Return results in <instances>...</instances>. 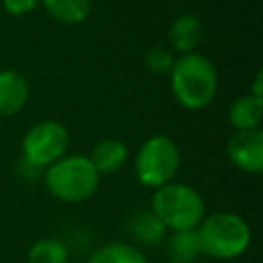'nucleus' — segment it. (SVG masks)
<instances>
[{
    "label": "nucleus",
    "mask_w": 263,
    "mask_h": 263,
    "mask_svg": "<svg viewBox=\"0 0 263 263\" xmlns=\"http://www.w3.org/2000/svg\"><path fill=\"white\" fill-rule=\"evenodd\" d=\"M68 146H70L68 129L60 121L45 119L27 129L21 146L23 160L43 171L49 164L58 162L62 156H66Z\"/></svg>",
    "instance_id": "6"
},
{
    "label": "nucleus",
    "mask_w": 263,
    "mask_h": 263,
    "mask_svg": "<svg viewBox=\"0 0 263 263\" xmlns=\"http://www.w3.org/2000/svg\"><path fill=\"white\" fill-rule=\"evenodd\" d=\"M195 232L201 255H210L222 261L240 257L251 245L249 224L232 212H216L203 218Z\"/></svg>",
    "instance_id": "2"
},
{
    "label": "nucleus",
    "mask_w": 263,
    "mask_h": 263,
    "mask_svg": "<svg viewBox=\"0 0 263 263\" xmlns=\"http://www.w3.org/2000/svg\"><path fill=\"white\" fill-rule=\"evenodd\" d=\"M129 232L134 234V238L142 245H158L164 238V224L154 216L152 210H138L132 214L129 224H127Z\"/></svg>",
    "instance_id": "12"
},
{
    "label": "nucleus",
    "mask_w": 263,
    "mask_h": 263,
    "mask_svg": "<svg viewBox=\"0 0 263 263\" xmlns=\"http://www.w3.org/2000/svg\"><path fill=\"white\" fill-rule=\"evenodd\" d=\"M261 78H263V74L261 72H257V76H255V82H253V86H251V95L253 97H257V99H263V84H261Z\"/></svg>",
    "instance_id": "19"
},
{
    "label": "nucleus",
    "mask_w": 263,
    "mask_h": 263,
    "mask_svg": "<svg viewBox=\"0 0 263 263\" xmlns=\"http://www.w3.org/2000/svg\"><path fill=\"white\" fill-rule=\"evenodd\" d=\"M88 263H148L146 255L127 242H109L97 249Z\"/></svg>",
    "instance_id": "15"
},
{
    "label": "nucleus",
    "mask_w": 263,
    "mask_h": 263,
    "mask_svg": "<svg viewBox=\"0 0 263 263\" xmlns=\"http://www.w3.org/2000/svg\"><path fill=\"white\" fill-rule=\"evenodd\" d=\"M154 216L164 224V228L177 230H195L203 220L205 205L203 197L185 183H166L158 187L152 195Z\"/></svg>",
    "instance_id": "4"
},
{
    "label": "nucleus",
    "mask_w": 263,
    "mask_h": 263,
    "mask_svg": "<svg viewBox=\"0 0 263 263\" xmlns=\"http://www.w3.org/2000/svg\"><path fill=\"white\" fill-rule=\"evenodd\" d=\"M263 117V99H257L253 95H242L238 97L228 111L230 125L240 132V129H255L259 127Z\"/></svg>",
    "instance_id": "11"
},
{
    "label": "nucleus",
    "mask_w": 263,
    "mask_h": 263,
    "mask_svg": "<svg viewBox=\"0 0 263 263\" xmlns=\"http://www.w3.org/2000/svg\"><path fill=\"white\" fill-rule=\"evenodd\" d=\"M166 255L171 263H193L201 251L195 230H177L166 240Z\"/></svg>",
    "instance_id": "14"
},
{
    "label": "nucleus",
    "mask_w": 263,
    "mask_h": 263,
    "mask_svg": "<svg viewBox=\"0 0 263 263\" xmlns=\"http://www.w3.org/2000/svg\"><path fill=\"white\" fill-rule=\"evenodd\" d=\"M39 0H2V6L12 16H25L37 8Z\"/></svg>",
    "instance_id": "18"
},
{
    "label": "nucleus",
    "mask_w": 263,
    "mask_h": 263,
    "mask_svg": "<svg viewBox=\"0 0 263 263\" xmlns=\"http://www.w3.org/2000/svg\"><path fill=\"white\" fill-rule=\"evenodd\" d=\"M203 41V25L195 14H181L168 27V43L181 55L193 53Z\"/></svg>",
    "instance_id": "9"
},
{
    "label": "nucleus",
    "mask_w": 263,
    "mask_h": 263,
    "mask_svg": "<svg viewBox=\"0 0 263 263\" xmlns=\"http://www.w3.org/2000/svg\"><path fill=\"white\" fill-rule=\"evenodd\" d=\"M49 16L64 25H80L88 18L92 0H39Z\"/></svg>",
    "instance_id": "13"
},
{
    "label": "nucleus",
    "mask_w": 263,
    "mask_h": 263,
    "mask_svg": "<svg viewBox=\"0 0 263 263\" xmlns=\"http://www.w3.org/2000/svg\"><path fill=\"white\" fill-rule=\"evenodd\" d=\"M29 263H68V247L60 238H39L29 247Z\"/></svg>",
    "instance_id": "16"
},
{
    "label": "nucleus",
    "mask_w": 263,
    "mask_h": 263,
    "mask_svg": "<svg viewBox=\"0 0 263 263\" xmlns=\"http://www.w3.org/2000/svg\"><path fill=\"white\" fill-rule=\"evenodd\" d=\"M175 55L171 49L162 47V45H154L152 49H148L146 53V68L152 72V74H168L173 70V64H175Z\"/></svg>",
    "instance_id": "17"
},
{
    "label": "nucleus",
    "mask_w": 263,
    "mask_h": 263,
    "mask_svg": "<svg viewBox=\"0 0 263 263\" xmlns=\"http://www.w3.org/2000/svg\"><path fill=\"white\" fill-rule=\"evenodd\" d=\"M45 185L49 193L66 203H78L88 199L97 189L101 175L88 160V156L72 154L62 156L58 162L45 168Z\"/></svg>",
    "instance_id": "3"
},
{
    "label": "nucleus",
    "mask_w": 263,
    "mask_h": 263,
    "mask_svg": "<svg viewBox=\"0 0 263 263\" xmlns=\"http://www.w3.org/2000/svg\"><path fill=\"white\" fill-rule=\"evenodd\" d=\"M228 158L230 162L251 175H259L263 168V132L261 127L255 129H240L228 140Z\"/></svg>",
    "instance_id": "7"
},
{
    "label": "nucleus",
    "mask_w": 263,
    "mask_h": 263,
    "mask_svg": "<svg viewBox=\"0 0 263 263\" xmlns=\"http://www.w3.org/2000/svg\"><path fill=\"white\" fill-rule=\"evenodd\" d=\"M29 101V82L16 70H0V115L18 113Z\"/></svg>",
    "instance_id": "8"
},
{
    "label": "nucleus",
    "mask_w": 263,
    "mask_h": 263,
    "mask_svg": "<svg viewBox=\"0 0 263 263\" xmlns=\"http://www.w3.org/2000/svg\"><path fill=\"white\" fill-rule=\"evenodd\" d=\"M181 164L179 146L162 134L150 136L136 152L134 168L136 177L144 187L158 189L173 181Z\"/></svg>",
    "instance_id": "5"
},
{
    "label": "nucleus",
    "mask_w": 263,
    "mask_h": 263,
    "mask_svg": "<svg viewBox=\"0 0 263 263\" xmlns=\"http://www.w3.org/2000/svg\"><path fill=\"white\" fill-rule=\"evenodd\" d=\"M168 74L175 101L189 111L208 107L218 92V70L203 53L193 51L177 58Z\"/></svg>",
    "instance_id": "1"
},
{
    "label": "nucleus",
    "mask_w": 263,
    "mask_h": 263,
    "mask_svg": "<svg viewBox=\"0 0 263 263\" xmlns=\"http://www.w3.org/2000/svg\"><path fill=\"white\" fill-rule=\"evenodd\" d=\"M127 156H129V150L121 140L105 138L92 146L88 160L92 162L99 175H111L123 168V164L127 162Z\"/></svg>",
    "instance_id": "10"
}]
</instances>
